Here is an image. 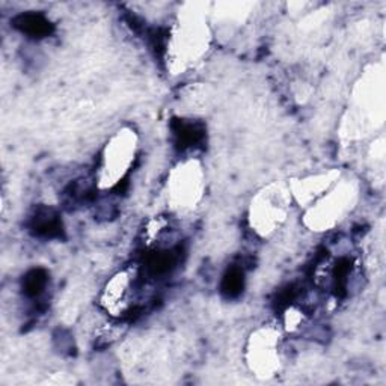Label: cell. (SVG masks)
I'll use <instances>...</instances> for the list:
<instances>
[{
    "label": "cell",
    "mask_w": 386,
    "mask_h": 386,
    "mask_svg": "<svg viewBox=\"0 0 386 386\" xmlns=\"http://www.w3.org/2000/svg\"><path fill=\"white\" fill-rule=\"evenodd\" d=\"M32 229L36 236L41 237H61L62 234V224L52 210L41 208L38 210L32 217Z\"/></svg>",
    "instance_id": "6da1fadb"
},
{
    "label": "cell",
    "mask_w": 386,
    "mask_h": 386,
    "mask_svg": "<svg viewBox=\"0 0 386 386\" xmlns=\"http://www.w3.org/2000/svg\"><path fill=\"white\" fill-rule=\"evenodd\" d=\"M14 23H15V27L20 29L23 34H27L34 38L47 36L53 29L52 23L48 22V18H45L43 14H36V13H26L18 15Z\"/></svg>",
    "instance_id": "7a4b0ae2"
},
{
    "label": "cell",
    "mask_w": 386,
    "mask_h": 386,
    "mask_svg": "<svg viewBox=\"0 0 386 386\" xmlns=\"http://www.w3.org/2000/svg\"><path fill=\"white\" fill-rule=\"evenodd\" d=\"M173 134H176L180 147L187 148V147H195L196 143L202 141V138H204V129L195 122L181 121L177 124L176 130H173Z\"/></svg>",
    "instance_id": "3957f363"
},
{
    "label": "cell",
    "mask_w": 386,
    "mask_h": 386,
    "mask_svg": "<svg viewBox=\"0 0 386 386\" xmlns=\"http://www.w3.org/2000/svg\"><path fill=\"white\" fill-rule=\"evenodd\" d=\"M47 287V275L44 270H32L27 273L23 281L24 294L29 297H38L44 293Z\"/></svg>",
    "instance_id": "277c9868"
},
{
    "label": "cell",
    "mask_w": 386,
    "mask_h": 386,
    "mask_svg": "<svg viewBox=\"0 0 386 386\" xmlns=\"http://www.w3.org/2000/svg\"><path fill=\"white\" fill-rule=\"evenodd\" d=\"M241 288H243V270L233 267L228 270V273L224 276V281H222V292L228 297H236L240 294Z\"/></svg>",
    "instance_id": "5b68a950"
}]
</instances>
